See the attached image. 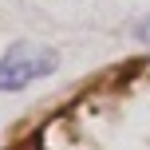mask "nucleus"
<instances>
[{"mask_svg": "<svg viewBox=\"0 0 150 150\" xmlns=\"http://www.w3.org/2000/svg\"><path fill=\"white\" fill-rule=\"evenodd\" d=\"M59 67V52L52 44H40V40H16L4 55H0V95H12L24 91L32 83L55 75Z\"/></svg>", "mask_w": 150, "mask_h": 150, "instance_id": "obj_1", "label": "nucleus"}]
</instances>
